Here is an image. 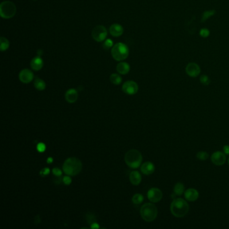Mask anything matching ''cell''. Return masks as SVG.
Instances as JSON below:
<instances>
[{
	"label": "cell",
	"instance_id": "12",
	"mask_svg": "<svg viewBox=\"0 0 229 229\" xmlns=\"http://www.w3.org/2000/svg\"><path fill=\"white\" fill-rule=\"evenodd\" d=\"M185 71L189 77H196L200 75L201 70L197 64L195 63H189L186 66Z\"/></svg>",
	"mask_w": 229,
	"mask_h": 229
},
{
	"label": "cell",
	"instance_id": "22",
	"mask_svg": "<svg viewBox=\"0 0 229 229\" xmlns=\"http://www.w3.org/2000/svg\"><path fill=\"white\" fill-rule=\"evenodd\" d=\"M0 42H1V46H0V50L2 52L6 51L10 47V42L5 37L0 38Z\"/></svg>",
	"mask_w": 229,
	"mask_h": 229
},
{
	"label": "cell",
	"instance_id": "35",
	"mask_svg": "<svg viewBox=\"0 0 229 229\" xmlns=\"http://www.w3.org/2000/svg\"><path fill=\"white\" fill-rule=\"evenodd\" d=\"M223 152L225 155H229V145H224L223 146Z\"/></svg>",
	"mask_w": 229,
	"mask_h": 229
},
{
	"label": "cell",
	"instance_id": "17",
	"mask_svg": "<svg viewBox=\"0 0 229 229\" xmlns=\"http://www.w3.org/2000/svg\"><path fill=\"white\" fill-rule=\"evenodd\" d=\"M155 168L154 164L153 163H151L150 161H147V162L144 163L141 165V172L143 174L146 175V176H149V175L155 172Z\"/></svg>",
	"mask_w": 229,
	"mask_h": 229
},
{
	"label": "cell",
	"instance_id": "6",
	"mask_svg": "<svg viewBox=\"0 0 229 229\" xmlns=\"http://www.w3.org/2000/svg\"><path fill=\"white\" fill-rule=\"evenodd\" d=\"M16 14V6L10 1H4L0 5V15L3 19L12 18Z\"/></svg>",
	"mask_w": 229,
	"mask_h": 229
},
{
	"label": "cell",
	"instance_id": "38",
	"mask_svg": "<svg viewBox=\"0 0 229 229\" xmlns=\"http://www.w3.org/2000/svg\"><path fill=\"white\" fill-rule=\"evenodd\" d=\"M228 165H229V159H228Z\"/></svg>",
	"mask_w": 229,
	"mask_h": 229
},
{
	"label": "cell",
	"instance_id": "5",
	"mask_svg": "<svg viewBox=\"0 0 229 229\" xmlns=\"http://www.w3.org/2000/svg\"><path fill=\"white\" fill-rule=\"evenodd\" d=\"M126 165L131 168H138L141 165L142 157L138 150L131 149L128 151L125 157Z\"/></svg>",
	"mask_w": 229,
	"mask_h": 229
},
{
	"label": "cell",
	"instance_id": "10",
	"mask_svg": "<svg viewBox=\"0 0 229 229\" xmlns=\"http://www.w3.org/2000/svg\"><path fill=\"white\" fill-rule=\"evenodd\" d=\"M227 160L226 155L224 152L221 151H216L212 155L211 161L215 165L221 166L225 163Z\"/></svg>",
	"mask_w": 229,
	"mask_h": 229
},
{
	"label": "cell",
	"instance_id": "11",
	"mask_svg": "<svg viewBox=\"0 0 229 229\" xmlns=\"http://www.w3.org/2000/svg\"><path fill=\"white\" fill-rule=\"evenodd\" d=\"M34 79V73L30 69H24L19 73V79L24 83H29Z\"/></svg>",
	"mask_w": 229,
	"mask_h": 229
},
{
	"label": "cell",
	"instance_id": "3",
	"mask_svg": "<svg viewBox=\"0 0 229 229\" xmlns=\"http://www.w3.org/2000/svg\"><path fill=\"white\" fill-rule=\"evenodd\" d=\"M111 55L113 59L117 61H122L129 55V49L122 42H118L111 49Z\"/></svg>",
	"mask_w": 229,
	"mask_h": 229
},
{
	"label": "cell",
	"instance_id": "34",
	"mask_svg": "<svg viewBox=\"0 0 229 229\" xmlns=\"http://www.w3.org/2000/svg\"><path fill=\"white\" fill-rule=\"evenodd\" d=\"M63 182L65 184V185H69L71 184L72 182V180L71 178L69 176H65L63 177Z\"/></svg>",
	"mask_w": 229,
	"mask_h": 229
},
{
	"label": "cell",
	"instance_id": "15",
	"mask_svg": "<svg viewBox=\"0 0 229 229\" xmlns=\"http://www.w3.org/2000/svg\"><path fill=\"white\" fill-rule=\"evenodd\" d=\"M109 31L112 36L119 37L122 35L124 32V28L120 24H113L110 27Z\"/></svg>",
	"mask_w": 229,
	"mask_h": 229
},
{
	"label": "cell",
	"instance_id": "30",
	"mask_svg": "<svg viewBox=\"0 0 229 229\" xmlns=\"http://www.w3.org/2000/svg\"><path fill=\"white\" fill-rule=\"evenodd\" d=\"M36 149L38 152H40V153L45 152L46 150V145L44 144L43 142H39L36 146Z\"/></svg>",
	"mask_w": 229,
	"mask_h": 229
},
{
	"label": "cell",
	"instance_id": "14",
	"mask_svg": "<svg viewBox=\"0 0 229 229\" xmlns=\"http://www.w3.org/2000/svg\"><path fill=\"white\" fill-rule=\"evenodd\" d=\"M43 65H44V61L43 60H42V59L40 55L35 57L32 60H31L30 67L35 71H40V70L43 67Z\"/></svg>",
	"mask_w": 229,
	"mask_h": 229
},
{
	"label": "cell",
	"instance_id": "31",
	"mask_svg": "<svg viewBox=\"0 0 229 229\" xmlns=\"http://www.w3.org/2000/svg\"><path fill=\"white\" fill-rule=\"evenodd\" d=\"M53 173L57 177H61L62 176V174H63V172H62V171L59 168H53Z\"/></svg>",
	"mask_w": 229,
	"mask_h": 229
},
{
	"label": "cell",
	"instance_id": "29",
	"mask_svg": "<svg viewBox=\"0 0 229 229\" xmlns=\"http://www.w3.org/2000/svg\"><path fill=\"white\" fill-rule=\"evenodd\" d=\"M200 35L203 38H207L210 35V30L207 28L201 29L200 31Z\"/></svg>",
	"mask_w": 229,
	"mask_h": 229
},
{
	"label": "cell",
	"instance_id": "23",
	"mask_svg": "<svg viewBox=\"0 0 229 229\" xmlns=\"http://www.w3.org/2000/svg\"><path fill=\"white\" fill-rule=\"evenodd\" d=\"M110 79L112 83L116 85H120L122 81V78L121 76L117 74V73H113V74H112L110 77Z\"/></svg>",
	"mask_w": 229,
	"mask_h": 229
},
{
	"label": "cell",
	"instance_id": "16",
	"mask_svg": "<svg viewBox=\"0 0 229 229\" xmlns=\"http://www.w3.org/2000/svg\"><path fill=\"white\" fill-rule=\"evenodd\" d=\"M65 99L69 103H74L78 98V93L75 89H69L65 93Z\"/></svg>",
	"mask_w": 229,
	"mask_h": 229
},
{
	"label": "cell",
	"instance_id": "9",
	"mask_svg": "<svg viewBox=\"0 0 229 229\" xmlns=\"http://www.w3.org/2000/svg\"><path fill=\"white\" fill-rule=\"evenodd\" d=\"M148 199L153 203H157L161 201L163 197V192L161 190L157 188H153L150 189L147 193Z\"/></svg>",
	"mask_w": 229,
	"mask_h": 229
},
{
	"label": "cell",
	"instance_id": "7",
	"mask_svg": "<svg viewBox=\"0 0 229 229\" xmlns=\"http://www.w3.org/2000/svg\"><path fill=\"white\" fill-rule=\"evenodd\" d=\"M91 36L94 40L96 42H101L106 39L108 36V31L106 27L102 25H98L94 27L91 32Z\"/></svg>",
	"mask_w": 229,
	"mask_h": 229
},
{
	"label": "cell",
	"instance_id": "27",
	"mask_svg": "<svg viewBox=\"0 0 229 229\" xmlns=\"http://www.w3.org/2000/svg\"><path fill=\"white\" fill-rule=\"evenodd\" d=\"M113 44H114V42L111 39H106V40H105V42H104L102 46L105 50H108L113 47V46H114Z\"/></svg>",
	"mask_w": 229,
	"mask_h": 229
},
{
	"label": "cell",
	"instance_id": "25",
	"mask_svg": "<svg viewBox=\"0 0 229 229\" xmlns=\"http://www.w3.org/2000/svg\"><path fill=\"white\" fill-rule=\"evenodd\" d=\"M143 200H144V197L142 194H140V193H137L133 197V202L135 204H141Z\"/></svg>",
	"mask_w": 229,
	"mask_h": 229
},
{
	"label": "cell",
	"instance_id": "1",
	"mask_svg": "<svg viewBox=\"0 0 229 229\" xmlns=\"http://www.w3.org/2000/svg\"><path fill=\"white\" fill-rule=\"evenodd\" d=\"M170 210L172 214L176 218H183L188 214L189 210L187 201L181 197L174 199L171 204Z\"/></svg>",
	"mask_w": 229,
	"mask_h": 229
},
{
	"label": "cell",
	"instance_id": "26",
	"mask_svg": "<svg viewBox=\"0 0 229 229\" xmlns=\"http://www.w3.org/2000/svg\"><path fill=\"white\" fill-rule=\"evenodd\" d=\"M196 157L200 161H206L208 158L209 155L205 151H200V152L197 153Z\"/></svg>",
	"mask_w": 229,
	"mask_h": 229
},
{
	"label": "cell",
	"instance_id": "28",
	"mask_svg": "<svg viewBox=\"0 0 229 229\" xmlns=\"http://www.w3.org/2000/svg\"><path fill=\"white\" fill-rule=\"evenodd\" d=\"M200 83H202L204 85H208L210 83V79L208 77V76L206 75H202L200 78Z\"/></svg>",
	"mask_w": 229,
	"mask_h": 229
},
{
	"label": "cell",
	"instance_id": "19",
	"mask_svg": "<svg viewBox=\"0 0 229 229\" xmlns=\"http://www.w3.org/2000/svg\"><path fill=\"white\" fill-rule=\"evenodd\" d=\"M130 181L132 184L134 185H138L141 182L142 177L141 174L137 171H133L130 174Z\"/></svg>",
	"mask_w": 229,
	"mask_h": 229
},
{
	"label": "cell",
	"instance_id": "37",
	"mask_svg": "<svg viewBox=\"0 0 229 229\" xmlns=\"http://www.w3.org/2000/svg\"><path fill=\"white\" fill-rule=\"evenodd\" d=\"M53 161V159L52 157H49L47 159V161H46V162H47V163H51Z\"/></svg>",
	"mask_w": 229,
	"mask_h": 229
},
{
	"label": "cell",
	"instance_id": "18",
	"mask_svg": "<svg viewBox=\"0 0 229 229\" xmlns=\"http://www.w3.org/2000/svg\"><path fill=\"white\" fill-rule=\"evenodd\" d=\"M130 70V65L126 62L121 61L116 66V71L121 75H126L129 73Z\"/></svg>",
	"mask_w": 229,
	"mask_h": 229
},
{
	"label": "cell",
	"instance_id": "13",
	"mask_svg": "<svg viewBox=\"0 0 229 229\" xmlns=\"http://www.w3.org/2000/svg\"><path fill=\"white\" fill-rule=\"evenodd\" d=\"M185 198L189 201H195L198 199L199 193L194 188H189L184 192Z\"/></svg>",
	"mask_w": 229,
	"mask_h": 229
},
{
	"label": "cell",
	"instance_id": "8",
	"mask_svg": "<svg viewBox=\"0 0 229 229\" xmlns=\"http://www.w3.org/2000/svg\"><path fill=\"white\" fill-rule=\"evenodd\" d=\"M138 90V84L134 81H127L122 85V91L128 95H134Z\"/></svg>",
	"mask_w": 229,
	"mask_h": 229
},
{
	"label": "cell",
	"instance_id": "4",
	"mask_svg": "<svg viewBox=\"0 0 229 229\" xmlns=\"http://www.w3.org/2000/svg\"><path fill=\"white\" fill-rule=\"evenodd\" d=\"M141 215L142 218L146 222H152L156 219L158 215V210L154 204L146 203L141 208Z\"/></svg>",
	"mask_w": 229,
	"mask_h": 229
},
{
	"label": "cell",
	"instance_id": "2",
	"mask_svg": "<svg viewBox=\"0 0 229 229\" xmlns=\"http://www.w3.org/2000/svg\"><path fill=\"white\" fill-rule=\"evenodd\" d=\"M82 169V163L76 157H69L65 160L63 170L65 174L70 176L78 175Z\"/></svg>",
	"mask_w": 229,
	"mask_h": 229
},
{
	"label": "cell",
	"instance_id": "36",
	"mask_svg": "<svg viewBox=\"0 0 229 229\" xmlns=\"http://www.w3.org/2000/svg\"><path fill=\"white\" fill-rule=\"evenodd\" d=\"M91 228H92V229H98V228H100V226L97 223H92L91 225Z\"/></svg>",
	"mask_w": 229,
	"mask_h": 229
},
{
	"label": "cell",
	"instance_id": "32",
	"mask_svg": "<svg viewBox=\"0 0 229 229\" xmlns=\"http://www.w3.org/2000/svg\"><path fill=\"white\" fill-rule=\"evenodd\" d=\"M49 173H50V169L48 168H45L44 169H41V171L40 172V175L42 177H45L47 176L48 174H49Z\"/></svg>",
	"mask_w": 229,
	"mask_h": 229
},
{
	"label": "cell",
	"instance_id": "24",
	"mask_svg": "<svg viewBox=\"0 0 229 229\" xmlns=\"http://www.w3.org/2000/svg\"><path fill=\"white\" fill-rule=\"evenodd\" d=\"M216 14V10H208V11H204V13L202 14V16H201V22H205L208 19L213 16L214 14Z\"/></svg>",
	"mask_w": 229,
	"mask_h": 229
},
{
	"label": "cell",
	"instance_id": "33",
	"mask_svg": "<svg viewBox=\"0 0 229 229\" xmlns=\"http://www.w3.org/2000/svg\"><path fill=\"white\" fill-rule=\"evenodd\" d=\"M87 222L89 223H95V216H94V215H93L92 214H87Z\"/></svg>",
	"mask_w": 229,
	"mask_h": 229
},
{
	"label": "cell",
	"instance_id": "20",
	"mask_svg": "<svg viewBox=\"0 0 229 229\" xmlns=\"http://www.w3.org/2000/svg\"><path fill=\"white\" fill-rule=\"evenodd\" d=\"M34 85L35 88L38 91H43L46 88V83L45 81L40 79L39 77H36L34 81Z\"/></svg>",
	"mask_w": 229,
	"mask_h": 229
},
{
	"label": "cell",
	"instance_id": "21",
	"mask_svg": "<svg viewBox=\"0 0 229 229\" xmlns=\"http://www.w3.org/2000/svg\"><path fill=\"white\" fill-rule=\"evenodd\" d=\"M173 192L177 196H181L185 192V186L181 182H178L174 185Z\"/></svg>",
	"mask_w": 229,
	"mask_h": 229
}]
</instances>
